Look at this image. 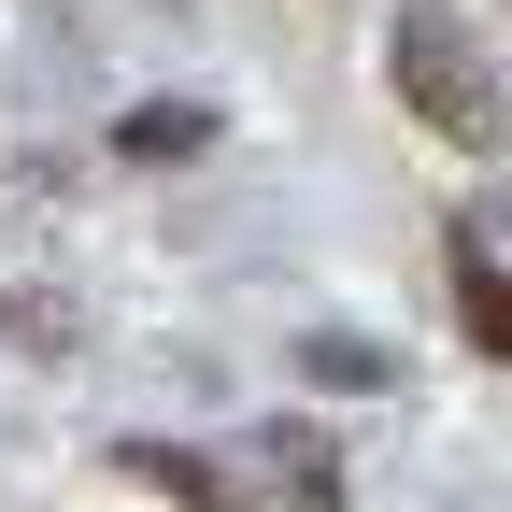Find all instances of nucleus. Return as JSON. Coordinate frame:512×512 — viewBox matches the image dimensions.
<instances>
[{
  "label": "nucleus",
  "mask_w": 512,
  "mask_h": 512,
  "mask_svg": "<svg viewBox=\"0 0 512 512\" xmlns=\"http://www.w3.org/2000/svg\"><path fill=\"white\" fill-rule=\"evenodd\" d=\"M271 470H285V498H299V512H342V470H328V441L271 427Z\"/></svg>",
  "instance_id": "423d86ee"
},
{
  "label": "nucleus",
  "mask_w": 512,
  "mask_h": 512,
  "mask_svg": "<svg viewBox=\"0 0 512 512\" xmlns=\"http://www.w3.org/2000/svg\"><path fill=\"white\" fill-rule=\"evenodd\" d=\"M384 72H399V100L427 114V143H456V157H484L498 143V43L456 15V0H413L399 29H384Z\"/></svg>",
  "instance_id": "f257e3e1"
},
{
  "label": "nucleus",
  "mask_w": 512,
  "mask_h": 512,
  "mask_svg": "<svg viewBox=\"0 0 512 512\" xmlns=\"http://www.w3.org/2000/svg\"><path fill=\"white\" fill-rule=\"evenodd\" d=\"M114 470H128V484H157V498H185V512H256L214 456H185V441H114Z\"/></svg>",
  "instance_id": "f03ea898"
},
{
  "label": "nucleus",
  "mask_w": 512,
  "mask_h": 512,
  "mask_svg": "<svg viewBox=\"0 0 512 512\" xmlns=\"http://www.w3.org/2000/svg\"><path fill=\"white\" fill-rule=\"evenodd\" d=\"M200 143H214V114H200V100H143V114L114 128V157H128V171H185Z\"/></svg>",
  "instance_id": "20e7f679"
},
{
  "label": "nucleus",
  "mask_w": 512,
  "mask_h": 512,
  "mask_svg": "<svg viewBox=\"0 0 512 512\" xmlns=\"http://www.w3.org/2000/svg\"><path fill=\"white\" fill-rule=\"evenodd\" d=\"M299 370L328 384V399H370V384H399V356H384V342H356V328H313V342H299Z\"/></svg>",
  "instance_id": "39448f33"
},
{
  "label": "nucleus",
  "mask_w": 512,
  "mask_h": 512,
  "mask_svg": "<svg viewBox=\"0 0 512 512\" xmlns=\"http://www.w3.org/2000/svg\"><path fill=\"white\" fill-rule=\"evenodd\" d=\"M441 256H456V328H470L484 356H512V285H498V256H484V228H441Z\"/></svg>",
  "instance_id": "7ed1b4c3"
}]
</instances>
